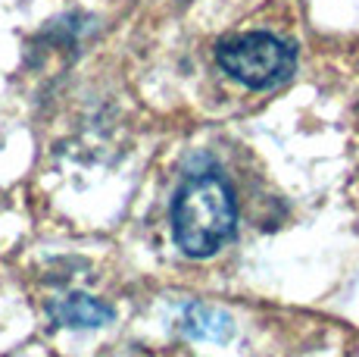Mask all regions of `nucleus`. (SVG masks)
<instances>
[{
	"label": "nucleus",
	"instance_id": "f257e3e1",
	"mask_svg": "<svg viewBox=\"0 0 359 357\" xmlns=\"http://www.w3.org/2000/svg\"><path fill=\"white\" fill-rule=\"evenodd\" d=\"M234 195L216 173L188 178L172 201V232L188 257H212L234 235Z\"/></svg>",
	"mask_w": 359,
	"mask_h": 357
},
{
	"label": "nucleus",
	"instance_id": "f03ea898",
	"mask_svg": "<svg viewBox=\"0 0 359 357\" xmlns=\"http://www.w3.org/2000/svg\"><path fill=\"white\" fill-rule=\"evenodd\" d=\"M216 60L234 82L247 88H275L294 72V47L266 32H250L219 44Z\"/></svg>",
	"mask_w": 359,
	"mask_h": 357
},
{
	"label": "nucleus",
	"instance_id": "7ed1b4c3",
	"mask_svg": "<svg viewBox=\"0 0 359 357\" xmlns=\"http://www.w3.org/2000/svg\"><path fill=\"white\" fill-rule=\"evenodd\" d=\"M50 317L60 326H72V329H97L107 326L116 317V311L103 301L91 298V294H66L57 304H50Z\"/></svg>",
	"mask_w": 359,
	"mask_h": 357
},
{
	"label": "nucleus",
	"instance_id": "20e7f679",
	"mask_svg": "<svg viewBox=\"0 0 359 357\" xmlns=\"http://www.w3.org/2000/svg\"><path fill=\"white\" fill-rule=\"evenodd\" d=\"M178 329L191 339H203V342H229L231 339V317L222 311H212L203 304H188L178 313Z\"/></svg>",
	"mask_w": 359,
	"mask_h": 357
}]
</instances>
